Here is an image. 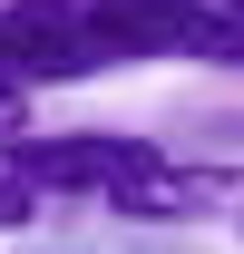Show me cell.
Returning <instances> with one entry per match:
<instances>
[{"instance_id": "6da1fadb", "label": "cell", "mask_w": 244, "mask_h": 254, "mask_svg": "<svg viewBox=\"0 0 244 254\" xmlns=\"http://www.w3.org/2000/svg\"><path fill=\"white\" fill-rule=\"evenodd\" d=\"M147 166H166V147L147 137H118V127H49V137H0V176H20V186L49 205V195H98V205H118Z\"/></svg>"}, {"instance_id": "7a4b0ae2", "label": "cell", "mask_w": 244, "mask_h": 254, "mask_svg": "<svg viewBox=\"0 0 244 254\" xmlns=\"http://www.w3.org/2000/svg\"><path fill=\"white\" fill-rule=\"evenodd\" d=\"M225 195H244L225 166H176L166 157V166H147V176L118 195V215H137V225H195V215H215Z\"/></svg>"}, {"instance_id": "3957f363", "label": "cell", "mask_w": 244, "mask_h": 254, "mask_svg": "<svg viewBox=\"0 0 244 254\" xmlns=\"http://www.w3.org/2000/svg\"><path fill=\"white\" fill-rule=\"evenodd\" d=\"M30 215H39V195L20 186V176H0V235H20V225H30Z\"/></svg>"}, {"instance_id": "277c9868", "label": "cell", "mask_w": 244, "mask_h": 254, "mask_svg": "<svg viewBox=\"0 0 244 254\" xmlns=\"http://www.w3.org/2000/svg\"><path fill=\"white\" fill-rule=\"evenodd\" d=\"M20 118H30V88H20V78L0 68V137H20Z\"/></svg>"}, {"instance_id": "5b68a950", "label": "cell", "mask_w": 244, "mask_h": 254, "mask_svg": "<svg viewBox=\"0 0 244 254\" xmlns=\"http://www.w3.org/2000/svg\"><path fill=\"white\" fill-rule=\"evenodd\" d=\"M225 10H235V20H244V0H225Z\"/></svg>"}, {"instance_id": "8992f818", "label": "cell", "mask_w": 244, "mask_h": 254, "mask_svg": "<svg viewBox=\"0 0 244 254\" xmlns=\"http://www.w3.org/2000/svg\"><path fill=\"white\" fill-rule=\"evenodd\" d=\"M39 254H68V245H39Z\"/></svg>"}, {"instance_id": "52a82bcc", "label": "cell", "mask_w": 244, "mask_h": 254, "mask_svg": "<svg viewBox=\"0 0 244 254\" xmlns=\"http://www.w3.org/2000/svg\"><path fill=\"white\" fill-rule=\"evenodd\" d=\"M235 225H244V215H235Z\"/></svg>"}]
</instances>
